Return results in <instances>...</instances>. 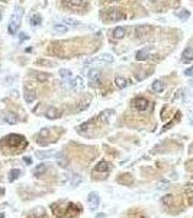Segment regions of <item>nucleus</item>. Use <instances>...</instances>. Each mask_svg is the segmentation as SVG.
<instances>
[{"mask_svg":"<svg viewBox=\"0 0 193 218\" xmlns=\"http://www.w3.org/2000/svg\"><path fill=\"white\" fill-rule=\"evenodd\" d=\"M22 8L20 6H16L15 8V12H13V15L10 17V25H9V34L10 35H15L17 31V28L20 25V22H22Z\"/></svg>","mask_w":193,"mask_h":218,"instance_id":"obj_1","label":"nucleus"},{"mask_svg":"<svg viewBox=\"0 0 193 218\" xmlns=\"http://www.w3.org/2000/svg\"><path fill=\"white\" fill-rule=\"evenodd\" d=\"M25 138L22 135H17V134H10L8 137L3 138V143L2 144H9L10 147H16V145H20V144H25L23 141Z\"/></svg>","mask_w":193,"mask_h":218,"instance_id":"obj_2","label":"nucleus"},{"mask_svg":"<svg viewBox=\"0 0 193 218\" xmlns=\"http://www.w3.org/2000/svg\"><path fill=\"white\" fill-rule=\"evenodd\" d=\"M126 15L124 12H119V10H109L108 12V15H106V19L108 20H122V19H125Z\"/></svg>","mask_w":193,"mask_h":218,"instance_id":"obj_3","label":"nucleus"},{"mask_svg":"<svg viewBox=\"0 0 193 218\" xmlns=\"http://www.w3.org/2000/svg\"><path fill=\"white\" fill-rule=\"evenodd\" d=\"M132 105H134L135 109H138V111H145V109L148 108V101L145 99V98H138V99H135L132 102Z\"/></svg>","mask_w":193,"mask_h":218,"instance_id":"obj_4","label":"nucleus"},{"mask_svg":"<svg viewBox=\"0 0 193 218\" xmlns=\"http://www.w3.org/2000/svg\"><path fill=\"white\" fill-rule=\"evenodd\" d=\"M89 80L92 84H97L100 82V70L99 68H92V71L89 73Z\"/></svg>","mask_w":193,"mask_h":218,"instance_id":"obj_5","label":"nucleus"},{"mask_svg":"<svg viewBox=\"0 0 193 218\" xmlns=\"http://www.w3.org/2000/svg\"><path fill=\"white\" fill-rule=\"evenodd\" d=\"M151 31V26L148 25H139L136 29H135V34H136V36H139V38H142V36H145V35H148V32Z\"/></svg>","mask_w":193,"mask_h":218,"instance_id":"obj_6","label":"nucleus"},{"mask_svg":"<svg viewBox=\"0 0 193 218\" xmlns=\"http://www.w3.org/2000/svg\"><path fill=\"white\" fill-rule=\"evenodd\" d=\"M64 5L71 9H80L81 6H84V0H66Z\"/></svg>","mask_w":193,"mask_h":218,"instance_id":"obj_7","label":"nucleus"},{"mask_svg":"<svg viewBox=\"0 0 193 218\" xmlns=\"http://www.w3.org/2000/svg\"><path fill=\"white\" fill-rule=\"evenodd\" d=\"M60 115H61V112H60L57 108H48L47 109V112H45V117L50 118V119H55V118H60Z\"/></svg>","mask_w":193,"mask_h":218,"instance_id":"obj_8","label":"nucleus"},{"mask_svg":"<svg viewBox=\"0 0 193 218\" xmlns=\"http://www.w3.org/2000/svg\"><path fill=\"white\" fill-rule=\"evenodd\" d=\"M182 58H183V63H190L193 60V48L192 47H189V48H186L183 51V54H182Z\"/></svg>","mask_w":193,"mask_h":218,"instance_id":"obj_9","label":"nucleus"},{"mask_svg":"<svg viewBox=\"0 0 193 218\" xmlns=\"http://www.w3.org/2000/svg\"><path fill=\"white\" fill-rule=\"evenodd\" d=\"M150 51H151V48H150V47H145V48H142V50L138 51L135 57H136V60H138V61H142V60H145L147 57H148Z\"/></svg>","mask_w":193,"mask_h":218,"instance_id":"obj_10","label":"nucleus"},{"mask_svg":"<svg viewBox=\"0 0 193 218\" xmlns=\"http://www.w3.org/2000/svg\"><path fill=\"white\" fill-rule=\"evenodd\" d=\"M124 36H125V29H124L122 26L115 28V31H113V38H115V39H122Z\"/></svg>","mask_w":193,"mask_h":218,"instance_id":"obj_11","label":"nucleus"},{"mask_svg":"<svg viewBox=\"0 0 193 218\" xmlns=\"http://www.w3.org/2000/svg\"><path fill=\"white\" fill-rule=\"evenodd\" d=\"M45 170H47V164H45V163H41V164H38V166L34 169V175L35 176H41V175L45 173Z\"/></svg>","mask_w":193,"mask_h":218,"instance_id":"obj_12","label":"nucleus"},{"mask_svg":"<svg viewBox=\"0 0 193 218\" xmlns=\"http://www.w3.org/2000/svg\"><path fill=\"white\" fill-rule=\"evenodd\" d=\"M35 79L39 82V83H44V82H48L50 80V76L45 74V73H39V71H36V73H34Z\"/></svg>","mask_w":193,"mask_h":218,"instance_id":"obj_13","label":"nucleus"},{"mask_svg":"<svg viewBox=\"0 0 193 218\" xmlns=\"http://www.w3.org/2000/svg\"><path fill=\"white\" fill-rule=\"evenodd\" d=\"M152 90L157 93H161L164 90V83H163L161 80H155V82L152 83Z\"/></svg>","mask_w":193,"mask_h":218,"instance_id":"obj_14","label":"nucleus"},{"mask_svg":"<svg viewBox=\"0 0 193 218\" xmlns=\"http://www.w3.org/2000/svg\"><path fill=\"white\" fill-rule=\"evenodd\" d=\"M108 170H109V164H108L106 161H100V163H97L96 167H94V172H108Z\"/></svg>","mask_w":193,"mask_h":218,"instance_id":"obj_15","label":"nucleus"},{"mask_svg":"<svg viewBox=\"0 0 193 218\" xmlns=\"http://www.w3.org/2000/svg\"><path fill=\"white\" fill-rule=\"evenodd\" d=\"M89 202H90L92 207H97V204H99V195L96 192H92L89 195Z\"/></svg>","mask_w":193,"mask_h":218,"instance_id":"obj_16","label":"nucleus"},{"mask_svg":"<svg viewBox=\"0 0 193 218\" xmlns=\"http://www.w3.org/2000/svg\"><path fill=\"white\" fill-rule=\"evenodd\" d=\"M60 74H61V77L64 79V82H70V80L73 79V74H71V71H70V70H66V68L60 70Z\"/></svg>","mask_w":193,"mask_h":218,"instance_id":"obj_17","label":"nucleus"},{"mask_svg":"<svg viewBox=\"0 0 193 218\" xmlns=\"http://www.w3.org/2000/svg\"><path fill=\"white\" fill-rule=\"evenodd\" d=\"M5 121H6L8 124H12V125L17 124V118L15 114H6V115H5Z\"/></svg>","mask_w":193,"mask_h":218,"instance_id":"obj_18","label":"nucleus"},{"mask_svg":"<svg viewBox=\"0 0 193 218\" xmlns=\"http://www.w3.org/2000/svg\"><path fill=\"white\" fill-rule=\"evenodd\" d=\"M115 84H116V87H119V89H124V87H126L128 82H126V79H124V77H116V79H115Z\"/></svg>","mask_w":193,"mask_h":218,"instance_id":"obj_19","label":"nucleus"},{"mask_svg":"<svg viewBox=\"0 0 193 218\" xmlns=\"http://www.w3.org/2000/svg\"><path fill=\"white\" fill-rule=\"evenodd\" d=\"M55 32H58V34H66L68 31V28L66 25H63V23H57V25H54V28H52Z\"/></svg>","mask_w":193,"mask_h":218,"instance_id":"obj_20","label":"nucleus"},{"mask_svg":"<svg viewBox=\"0 0 193 218\" xmlns=\"http://www.w3.org/2000/svg\"><path fill=\"white\" fill-rule=\"evenodd\" d=\"M35 99H36V93H35V90H34V92H32V90H29V92L25 93V101L28 102V103L34 102Z\"/></svg>","mask_w":193,"mask_h":218,"instance_id":"obj_21","label":"nucleus"},{"mask_svg":"<svg viewBox=\"0 0 193 218\" xmlns=\"http://www.w3.org/2000/svg\"><path fill=\"white\" fill-rule=\"evenodd\" d=\"M20 175V170H17V169H13V170H10V173H9V180L10 182H13L15 179H17Z\"/></svg>","mask_w":193,"mask_h":218,"instance_id":"obj_22","label":"nucleus"},{"mask_svg":"<svg viewBox=\"0 0 193 218\" xmlns=\"http://www.w3.org/2000/svg\"><path fill=\"white\" fill-rule=\"evenodd\" d=\"M51 156H52V153L51 151H36V157L38 159H50Z\"/></svg>","mask_w":193,"mask_h":218,"instance_id":"obj_23","label":"nucleus"},{"mask_svg":"<svg viewBox=\"0 0 193 218\" xmlns=\"http://www.w3.org/2000/svg\"><path fill=\"white\" fill-rule=\"evenodd\" d=\"M57 163H58V166H61V167H66V166H67V160L64 159L63 154H57Z\"/></svg>","mask_w":193,"mask_h":218,"instance_id":"obj_24","label":"nucleus"},{"mask_svg":"<svg viewBox=\"0 0 193 218\" xmlns=\"http://www.w3.org/2000/svg\"><path fill=\"white\" fill-rule=\"evenodd\" d=\"M100 58H102V61H103V63H106V64H110V63H113V57H112L110 54H103Z\"/></svg>","mask_w":193,"mask_h":218,"instance_id":"obj_25","label":"nucleus"},{"mask_svg":"<svg viewBox=\"0 0 193 218\" xmlns=\"http://www.w3.org/2000/svg\"><path fill=\"white\" fill-rule=\"evenodd\" d=\"M41 16H39V15H34V16L31 17V23H32V25H39V23H41Z\"/></svg>","mask_w":193,"mask_h":218,"instance_id":"obj_26","label":"nucleus"},{"mask_svg":"<svg viewBox=\"0 0 193 218\" xmlns=\"http://www.w3.org/2000/svg\"><path fill=\"white\" fill-rule=\"evenodd\" d=\"M177 15H179V17H182V19H187V17H189V15H190V13H189L187 10H180V12H179Z\"/></svg>","mask_w":193,"mask_h":218,"instance_id":"obj_27","label":"nucleus"},{"mask_svg":"<svg viewBox=\"0 0 193 218\" xmlns=\"http://www.w3.org/2000/svg\"><path fill=\"white\" fill-rule=\"evenodd\" d=\"M171 198H173L171 195H167V196H164L163 202H164V204H170V202H171Z\"/></svg>","mask_w":193,"mask_h":218,"instance_id":"obj_28","label":"nucleus"},{"mask_svg":"<svg viewBox=\"0 0 193 218\" xmlns=\"http://www.w3.org/2000/svg\"><path fill=\"white\" fill-rule=\"evenodd\" d=\"M39 135H41V137H44V135H45V137H47V135H48V129H42L41 132H39Z\"/></svg>","mask_w":193,"mask_h":218,"instance_id":"obj_29","label":"nucleus"},{"mask_svg":"<svg viewBox=\"0 0 193 218\" xmlns=\"http://www.w3.org/2000/svg\"><path fill=\"white\" fill-rule=\"evenodd\" d=\"M185 74H186V76H192V74H193V68H189V70H186Z\"/></svg>","mask_w":193,"mask_h":218,"instance_id":"obj_30","label":"nucleus"},{"mask_svg":"<svg viewBox=\"0 0 193 218\" xmlns=\"http://www.w3.org/2000/svg\"><path fill=\"white\" fill-rule=\"evenodd\" d=\"M23 160H25V163H26V164H31V159H29V157H25Z\"/></svg>","mask_w":193,"mask_h":218,"instance_id":"obj_31","label":"nucleus"},{"mask_svg":"<svg viewBox=\"0 0 193 218\" xmlns=\"http://www.w3.org/2000/svg\"><path fill=\"white\" fill-rule=\"evenodd\" d=\"M5 217V215H3V212H0V218H3Z\"/></svg>","mask_w":193,"mask_h":218,"instance_id":"obj_32","label":"nucleus"},{"mask_svg":"<svg viewBox=\"0 0 193 218\" xmlns=\"http://www.w3.org/2000/svg\"><path fill=\"white\" fill-rule=\"evenodd\" d=\"M0 193H3V189H2V188H0Z\"/></svg>","mask_w":193,"mask_h":218,"instance_id":"obj_33","label":"nucleus"},{"mask_svg":"<svg viewBox=\"0 0 193 218\" xmlns=\"http://www.w3.org/2000/svg\"><path fill=\"white\" fill-rule=\"evenodd\" d=\"M108 2H116V0H108Z\"/></svg>","mask_w":193,"mask_h":218,"instance_id":"obj_34","label":"nucleus"},{"mask_svg":"<svg viewBox=\"0 0 193 218\" xmlns=\"http://www.w3.org/2000/svg\"><path fill=\"white\" fill-rule=\"evenodd\" d=\"M0 20H2V12H0Z\"/></svg>","mask_w":193,"mask_h":218,"instance_id":"obj_35","label":"nucleus"}]
</instances>
